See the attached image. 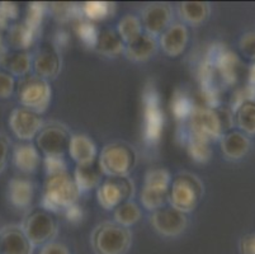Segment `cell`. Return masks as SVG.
Returning <instances> with one entry per match:
<instances>
[{
	"label": "cell",
	"mask_w": 255,
	"mask_h": 254,
	"mask_svg": "<svg viewBox=\"0 0 255 254\" xmlns=\"http://www.w3.org/2000/svg\"><path fill=\"white\" fill-rule=\"evenodd\" d=\"M76 34L79 38L82 39V42L88 47L94 48L97 43V38H98L99 31L96 24L90 20H80L75 28Z\"/></svg>",
	"instance_id": "35"
},
{
	"label": "cell",
	"mask_w": 255,
	"mask_h": 254,
	"mask_svg": "<svg viewBox=\"0 0 255 254\" xmlns=\"http://www.w3.org/2000/svg\"><path fill=\"white\" fill-rule=\"evenodd\" d=\"M10 154V140L5 134L0 132V174L3 173L6 168Z\"/></svg>",
	"instance_id": "43"
},
{
	"label": "cell",
	"mask_w": 255,
	"mask_h": 254,
	"mask_svg": "<svg viewBox=\"0 0 255 254\" xmlns=\"http://www.w3.org/2000/svg\"><path fill=\"white\" fill-rule=\"evenodd\" d=\"M240 254H255V234H247L239 242Z\"/></svg>",
	"instance_id": "46"
},
{
	"label": "cell",
	"mask_w": 255,
	"mask_h": 254,
	"mask_svg": "<svg viewBox=\"0 0 255 254\" xmlns=\"http://www.w3.org/2000/svg\"><path fill=\"white\" fill-rule=\"evenodd\" d=\"M34 196V186L29 179L15 178L10 179L6 190V197L11 206L17 210H28L31 207Z\"/></svg>",
	"instance_id": "19"
},
{
	"label": "cell",
	"mask_w": 255,
	"mask_h": 254,
	"mask_svg": "<svg viewBox=\"0 0 255 254\" xmlns=\"http://www.w3.org/2000/svg\"><path fill=\"white\" fill-rule=\"evenodd\" d=\"M234 122L239 131L245 135H255V101L248 102L234 112Z\"/></svg>",
	"instance_id": "28"
},
{
	"label": "cell",
	"mask_w": 255,
	"mask_h": 254,
	"mask_svg": "<svg viewBox=\"0 0 255 254\" xmlns=\"http://www.w3.org/2000/svg\"><path fill=\"white\" fill-rule=\"evenodd\" d=\"M159 47L169 57H178L185 51L189 42V29L182 22H173L157 37Z\"/></svg>",
	"instance_id": "15"
},
{
	"label": "cell",
	"mask_w": 255,
	"mask_h": 254,
	"mask_svg": "<svg viewBox=\"0 0 255 254\" xmlns=\"http://www.w3.org/2000/svg\"><path fill=\"white\" fill-rule=\"evenodd\" d=\"M68 153L76 165H89L97 162L98 149L88 135L74 134L71 135Z\"/></svg>",
	"instance_id": "18"
},
{
	"label": "cell",
	"mask_w": 255,
	"mask_h": 254,
	"mask_svg": "<svg viewBox=\"0 0 255 254\" xmlns=\"http://www.w3.org/2000/svg\"><path fill=\"white\" fill-rule=\"evenodd\" d=\"M82 15L87 18V20H103L111 17L115 11V4L108 1H87L80 5Z\"/></svg>",
	"instance_id": "31"
},
{
	"label": "cell",
	"mask_w": 255,
	"mask_h": 254,
	"mask_svg": "<svg viewBox=\"0 0 255 254\" xmlns=\"http://www.w3.org/2000/svg\"><path fill=\"white\" fill-rule=\"evenodd\" d=\"M182 143L187 148L189 157L197 163H206L210 160L212 155V149L211 144L207 141L199 139H193V137H183Z\"/></svg>",
	"instance_id": "33"
},
{
	"label": "cell",
	"mask_w": 255,
	"mask_h": 254,
	"mask_svg": "<svg viewBox=\"0 0 255 254\" xmlns=\"http://www.w3.org/2000/svg\"><path fill=\"white\" fill-rule=\"evenodd\" d=\"M33 247H42L52 242L59 233V225L53 216L45 209H34L29 211L20 224Z\"/></svg>",
	"instance_id": "7"
},
{
	"label": "cell",
	"mask_w": 255,
	"mask_h": 254,
	"mask_svg": "<svg viewBox=\"0 0 255 254\" xmlns=\"http://www.w3.org/2000/svg\"><path fill=\"white\" fill-rule=\"evenodd\" d=\"M221 153L227 160L238 162L245 158L252 148V140L239 130H230L219 140Z\"/></svg>",
	"instance_id": "17"
},
{
	"label": "cell",
	"mask_w": 255,
	"mask_h": 254,
	"mask_svg": "<svg viewBox=\"0 0 255 254\" xmlns=\"http://www.w3.org/2000/svg\"><path fill=\"white\" fill-rule=\"evenodd\" d=\"M159 50L157 38L143 32L140 37L125 45L124 55L129 61L145 62L154 57Z\"/></svg>",
	"instance_id": "20"
},
{
	"label": "cell",
	"mask_w": 255,
	"mask_h": 254,
	"mask_svg": "<svg viewBox=\"0 0 255 254\" xmlns=\"http://www.w3.org/2000/svg\"><path fill=\"white\" fill-rule=\"evenodd\" d=\"M19 15V6L15 3L3 1L0 3V31L9 27L10 20L17 19Z\"/></svg>",
	"instance_id": "38"
},
{
	"label": "cell",
	"mask_w": 255,
	"mask_h": 254,
	"mask_svg": "<svg viewBox=\"0 0 255 254\" xmlns=\"http://www.w3.org/2000/svg\"><path fill=\"white\" fill-rule=\"evenodd\" d=\"M0 66L10 75L24 78L29 75L32 70V55L28 51H15L13 53H8Z\"/></svg>",
	"instance_id": "26"
},
{
	"label": "cell",
	"mask_w": 255,
	"mask_h": 254,
	"mask_svg": "<svg viewBox=\"0 0 255 254\" xmlns=\"http://www.w3.org/2000/svg\"><path fill=\"white\" fill-rule=\"evenodd\" d=\"M62 69V59L59 47L51 43L42 45L32 55L33 75L45 80H55Z\"/></svg>",
	"instance_id": "13"
},
{
	"label": "cell",
	"mask_w": 255,
	"mask_h": 254,
	"mask_svg": "<svg viewBox=\"0 0 255 254\" xmlns=\"http://www.w3.org/2000/svg\"><path fill=\"white\" fill-rule=\"evenodd\" d=\"M205 195L203 182L193 173L180 172L171 178L168 204L178 211L189 214L196 210Z\"/></svg>",
	"instance_id": "3"
},
{
	"label": "cell",
	"mask_w": 255,
	"mask_h": 254,
	"mask_svg": "<svg viewBox=\"0 0 255 254\" xmlns=\"http://www.w3.org/2000/svg\"><path fill=\"white\" fill-rule=\"evenodd\" d=\"M46 5L41 3H32L29 4L28 11H27V17L23 22L33 29L37 34L39 33L41 24H42L43 15H45Z\"/></svg>",
	"instance_id": "37"
},
{
	"label": "cell",
	"mask_w": 255,
	"mask_h": 254,
	"mask_svg": "<svg viewBox=\"0 0 255 254\" xmlns=\"http://www.w3.org/2000/svg\"><path fill=\"white\" fill-rule=\"evenodd\" d=\"M248 84L255 87V61L248 69Z\"/></svg>",
	"instance_id": "48"
},
{
	"label": "cell",
	"mask_w": 255,
	"mask_h": 254,
	"mask_svg": "<svg viewBox=\"0 0 255 254\" xmlns=\"http://www.w3.org/2000/svg\"><path fill=\"white\" fill-rule=\"evenodd\" d=\"M164 130V112L160 104L159 94L154 88H147L143 93L142 135L147 144L154 145L161 137Z\"/></svg>",
	"instance_id": "10"
},
{
	"label": "cell",
	"mask_w": 255,
	"mask_h": 254,
	"mask_svg": "<svg viewBox=\"0 0 255 254\" xmlns=\"http://www.w3.org/2000/svg\"><path fill=\"white\" fill-rule=\"evenodd\" d=\"M234 113L229 107H194L192 115L185 122H183L182 135L183 137H193V139L203 140L212 144L219 141L224 134L233 130Z\"/></svg>",
	"instance_id": "1"
},
{
	"label": "cell",
	"mask_w": 255,
	"mask_h": 254,
	"mask_svg": "<svg viewBox=\"0 0 255 254\" xmlns=\"http://www.w3.org/2000/svg\"><path fill=\"white\" fill-rule=\"evenodd\" d=\"M174 11L168 3H150L141 10V24L145 33L157 37L173 23Z\"/></svg>",
	"instance_id": "14"
},
{
	"label": "cell",
	"mask_w": 255,
	"mask_h": 254,
	"mask_svg": "<svg viewBox=\"0 0 255 254\" xmlns=\"http://www.w3.org/2000/svg\"><path fill=\"white\" fill-rule=\"evenodd\" d=\"M194 107L196 104H194L193 99L187 93L182 92V90L175 92L173 99H171V113L178 121H180L182 123L185 122L192 115Z\"/></svg>",
	"instance_id": "32"
},
{
	"label": "cell",
	"mask_w": 255,
	"mask_h": 254,
	"mask_svg": "<svg viewBox=\"0 0 255 254\" xmlns=\"http://www.w3.org/2000/svg\"><path fill=\"white\" fill-rule=\"evenodd\" d=\"M94 50L101 53L102 56L112 59V57H118L124 53L125 43L116 31L103 29V31H99Z\"/></svg>",
	"instance_id": "25"
},
{
	"label": "cell",
	"mask_w": 255,
	"mask_h": 254,
	"mask_svg": "<svg viewBox=\"0 0 255 254\" xmlns=\"http://www.w3.org/2000/svg\"><path fill=\"white\" fill-rule=\"evenodd\" d=\"M171 183V174L165 168H150L143 177V188L168 192Z\"/></svg>",
	"instance_id": "30"
},
{
	"label": "cell",
	"mask_w": 255,
	"mask_h": 254,
	"mask_svg": "<svg viewBox=\"0 0 255 254\" xmlns=\"http://www.w3.org/2000/svg\"><path fill=\"white\" fill-rule=\"evenodd\" d=\"M8 123L11 132L17 139L29 143L36 139L45 122L41 117V113L20 106L10 112Z\"/></svg>",
	"instance_id": "11"
},
{
	"label": "cell",
	"mask_w": 255,
	"mask_h": 254,
	"mask_svg": "<svg viewBox=\"0 0 255 254\" xmlns=\"http://www.w3.org/2000/svg\"><path fill=\"white\" fill-rule=\"evenodd\" d=\"M33 249L20 225L10 224L0 229V254H33Z\"/></svg>",
	"instance_id": "16"
},
{
	"label": "cell",
	"mask_w": 255,
	"mask_h": 254,
	"mask_svg": "<svg viewBox=\"0 0 255 254\" xmlns=\"http://www.w3.org/2000/svg\"><path fill=\"white\" fill-rule=\"evenodd\" d=\"M253 101H255V87L247 83L243 87H239L234 90L233 95L230 98V106H229V108L234 113L240 106Z\"/></svg>",
	"instance_id": "36"
},
{
	"label": "cell",
	"mask_w": 255,
	"mask_h": 254,
	"mask_svg": "<svg viewBox=\"0 0 255 254\" xmlns=\"http://www.w3.org/2000/svg\"><path fill=\"white\" fill-rule=\"evenodd\" d=\"M102 172L99 168L98 162L89 165H76L74 171V181L78 186L80 193H87L98 188L102 183Z\"/></svg>",
	"instance_id": "23"
},
{
	"label": "cell",
	"mask_w": 255,
	"mask_h": 254,
	"mask_svg": "<svg viewBox=\"0 0 255 254\" xmlns=\"http://www.w3.org/2000/svg\"><path fill=\"white\" fill-rule=\"evenodd\" d=\"M11 162L22 173H33L41 164V153L32 143L17 144L11 151Z\"/></svg>",
	"instance_id": "21"
},
{
	"label": "cell",
	"mask_w": 255,
	"mask_h": 254,
	"mask_svg": "<svg viewBox=\"0 0 255 254\" xmlns=\"http://www.w3.org/2000/svg\"><path fill=\"white\" fill-rule=\"evenodd\" d=\"M90 244L94 254H127L132 246V232L115 221H103L93 229Z\"/></svg>",
	"instance_id": "5"
},
{
	"label": "cell",
	"mask_w": 255,
	"mask_h": 254,
	"mask_svg": "<svg viewBox=\"0 0 255 254\" xmlns=\"http://www.w3.org/2000/svg\"><path fill=\"white\" fill-rule=\"evenodd\" d=\"M141 215L142 214H141L140 206L136 202L132 201V200L121 204L120 206H117L113 210L115 223L121 225V227L128 228V229L131 227H133L136 223H138V220L141 219Z\"/></svg>",
	"instance_id": "27"
},
{
	"label": "cell",
	"mask_w": 255,
	"mask_h": 254,
	"mask_svg": "<svg viewBox=\"0 0 255 254\" xmlns=\"http://www.w3.org/2000/svg\"><path fill=\"white\" fill-rule=\"evenodd\" d=\"M15 79L8 71L0 69V99H8L15 92Z\"/></svg>",
	"instance_id": "41"
},
{
	"label": "cell",
	"mask_w": 255,
	"mask_h": 254,
	"mask_svg": "<svg viewBox=\"0 0 255 254\" xmlns=\"http://www.w3.org/2000/svg\"><path fill=\"white\" fill-rule=\"evenodd\" d=\"M38 34L24 22L15 23L8 27V36H6V45L11 46L17 51H27L32 45Z\"/></svg>",
	"instance_id": "24"
},
{
	"label": "cell",
	"mask_w": 255,
	"mask_h": 254,
	"mask_svg": "<svg viewBox=\"0 0 255 254\" xmlns=\"http://www.w3.org/2000/svg\"><path fill=\"white\" fill-rule=\"evenodd\" d=\"M137 151L126 141L107 144L98 157V165L106 177H128L137 164Z\"/></svg>",
	"instance_id": "4"
},
{
	"label": "cell",
	"mask_w": 255,
	"mask_h": 254,
	"mask_svg": "<svg viewBox=\"0 0 255 254\" xmlns=\"http://www.w3.org/2000/svg\"><path fill=\"white\" fill-rule=\"evenodd\" d=\"M178 15L185 25L198 27L211 15V5L206 1H183L177 6Z\"/></svg>",
	"instance_id": "22"
},
{
	"label": "cell",
	"mask_w": 255,
	"mask_h": 254,
	"mask_svg": "<svg viewBox=\"0 0 255 254\" xmlns=\"http://www.w3.org/2000/svg\"><path fill=\"white\" fill-rule=\"evenodd\" d=\"M71 132L61 122L43 123L36 136V145L43 157H65L69 150Z\"/></svg>",
	"instance_id": "8"
},
{
	"label": "cell",
	"mask_w": 255,
	"mask_h": 254,
	"mask_svg": "<svg viewBox=\"0 0 255 254\" xmlns=\"http://www.w3.org/2000/svg\"><path fill=\"white\" fill-rule=\"evenodd\" d=\"M62 215L66 218V220L71 224H79L83 221V218H84V211H83V207L79 204L73 205V206L68 207L65 210Z\"/></svg>",
	"instance_id": "44"
},
{
	"label": "cell",
	"mask_w": 255,
	"mask_h": 254,
	"mask_svg": "<svg viewBox=\"0 0 255 254\" xmlns=\"http://www.w3.org/2000/svg\"><path fill=\"white\" fill-rule=\"evenodd\" d=\"M6 46H8L6 45V41L1 37V34H0V64L3 62V60L5 59V56L9 53L8 47H6Z\"/></svg>",
	"instance_id": "47"
},
{
	"label": "cell",
	"mask_w": 255,
	"mask_h": 254,
	"mask_svg": "<svg viewBox=\"0 0 255 254\" xmlns=\"http://www.w3.org/2000/svg\"><path fill=\"white\" fill-rule=\"evenodd\" d=\"M168 192H163V191H155L149 190V188H143L140 192V201L142 204L143 209L147 211H156V210L161 209V207L166 206L168 204Z\"/></svg>",
	"instance_id": "34"
},
{
	"label": "cell",
	"mask_w": 255,
	"mask_h": 254,
	"mask_svg": "<svg viewBox=\"0 0 255 254\" xmlns=\"http://www.w3.org/2000/svg\"><path fill=\"white\" fill-rule=\"evenodd\" d=\"M42 163L47 176L68 172V164L65 157H43Z\"/></svg>",
	"instance_id": "40"
},
{
	"label": "cell",
	"mask_w": 255,
	"mask_h": 254,
	"mask_svg": "<svg viewBox=\"0 0 255 254\" xmlns=\"http://www.w3.org/2000/svg\"><path fill=\"white\" fill-rule=\"evenodd\" d=\"M15 93L20 106L41 115L47 111L52 99L50 81L38 78L33 74L19 79L15 87Z\"/></svg>",
	"instance_id": "6"
},
{
	"label": "cell",
	"mask_w": 255,
	"mask_h": 254,
	"mask_svg": "<svg viewBox=\"0 0 255 254\" xmlns=\"http://www.w3.org/2000/svg\"><path fill=\"white\" fill-rule=\"evenodd\" d=\"M118 36L124 41L125 45L132 42L137 37H140L143 33L142 24H141V19L137 15L133 14H126L124 18H121L120 22L117 24Z\"/></svg>",
	"instance_id": "29"
},
{
	"label": "cell",
	"mask_w": 255,
	"mask_h": 254,
	"mask_svg": "<svg viewBox=\"0 0 255 254\" xmlns=\"http://www.w3.org/2000/svg\"><path fill=\"white\" fill-rule=\"evenodd\" d=\"M80 191L69 172L47 176L42 191V209L51 214L64 213L68 207L78 204Z\"/></svg>",
	"instance_id": "2"
},
{
	"label": "cell",
	"mask_w": 255,
	"mask_h": 254,
	"mask_svg": "<svg viewBox=\"0 0 255 254\" xmlns=\"http://www.w3.org/2000/svg\"><path fill=\"white\" fill-rule=\"evenodd\" d=\"M150 224L161 237L175 238L182 235L188 228V216L170 205H166L151 214Z\"/></svg>",
	"instance_id": "12"
},
{
	"label": "cell",
	"mask_w": 255,
	"mask_h": 254,
	"mask_svg": "<svg viewBox=\"0 0 255 254\" xmlns=\"http://www.w3.org/2000/svg\"><path fill=\"white\" fill-rule=\"evenodd\" d=\"M135 195V183L129 177H107L97 188V200L102 209L112 211Z\"/></svg>",
	"instance_id": "9"
},
{
	"label": "cell",
	"mask_w": 255,
	"mask_h": 254,
	"mask_svg": "<svg viewBox=\"0 0 255 254\" xmlns=\"http://www.w3.org/2000/svg\"><path fill=\"white\" fill-rule=\"evenodd\" d=\"M51 9H52L53 14L59 17L62 20H68L73 18L76 14H82L80 11V6H76L75 4L69 3H53L51 4Z\"/></svg>",
	"instance_id": "42"
},
{
	"label": "cell",
	"mask_w": 255,
	"mask_h": 254,
	"mask_svg": "<svg viewBox=\"0 0 255 254\" xmlns=\"http://www.w3.org/2000/svg\"><path fill=\"white\" fill-rule=\"evenodd\" d=\"M239 50L245 59L255 61V31L247 32L240 37Z\"/></svg>",
	"instance_id": "39"
},
{
	"label": "cell",
	"mask_w": 255,
	"mask_h": 254,
	"mask_svg": "<svg viewBox=\"0 0 255 254\" xmlns=\"http://www.w3.org/2000/svg\"><path fill=\"white\" fill-rule=\"evenodd\" d=\"M39 254H70V251L65 244L52 241L41 247Z\"/></svg>",
	"instance_id": "45"
}]
</instances>
